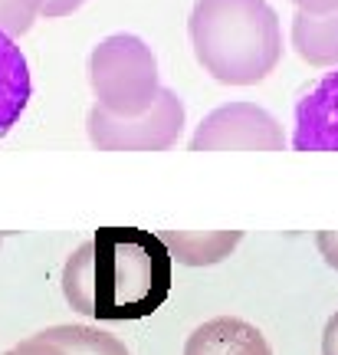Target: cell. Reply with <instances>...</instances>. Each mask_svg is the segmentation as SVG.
Segmentation results:
<instances>
[{"instance_id":"1","label":"cell","mask_w":338,"mask_h":355,"mask_svg":"<svg viewBox=\"0 0 338 355\" xmlns=\"http://www.w3.org/2000/svg\"><path fill=\"white\" fill-rule=\"evenodd\" d=\"M171 257L161 237L138 227H99L63 263V296L99 322L158 313L171 296Z\"/></svg>"},{"instance_id":"2","label":"cell","mask_w":338,"mask_h":355,"mask_svg":"<svg viewBox=\"0 0 338 355\" xmlns=\"http://www.w3.org/2000/svg\"><path fill=\"white\" fill-rule=\"evenodd\" d=\"M190 46L224 86H256L283 60V26L266 0H194Z\"/></svg>"},{"instance_id":"3","label":"cell","mask_w":338,"mask_h":355,"mask_svg":"<svg viewBox=\"0 0 338 355\" xmlns=\"http://www.w3.org/2000/svg\"><path fill=\"white\" fill-rule=\"evenodd\" d=\"M89 86L102 112L122 119L148 112L161 92L158 56L135 33H112L89 53Z\"/></svg>"},{"instance_id":"4","label":"cell","mask_w":338,"mask_h":355,"mask_svg":"<svg viewBox=\"0 0 338 355\" xmlns=\"http://www.w3.org/2000/svg\"><path fill=\"white\" fill-rule=\"evenodd\" d=\"M188 112L175 89L161 86L158 99L148 112L122 119V115L102 112L92 105L86 115V135L99 152H168L177 145L184 132Z\"/></svg>"},{"instance_id":"5","label":"cell","mask_w":338,"mask_h":355,"mask_svg":"<svg viewBox=\"0 0 338 355\" xmlns=\"http://www.w3.org/2000/svg\"><path fill=\"white\" fill-rule=\"evenodd\" d=\"M190 152H283L289 141L273 112L256 102H226L201 119Z\"/></svg>"},{"instance_id":"6","label":"cell","mask_w":338,"mask_h":355,"mask_svg":"<svg viewBox=\"0 0 338 355\" xmlns=\"http://www.w3.org/2000/svg\"><path fill=\"white\" fill-rule=\"evenodd\" d=\"M296 152H338V69L315 83L296 105Z\"/></svg>"},{"instance_id":"7","label":"cell","mask_w":338,"mask_h":355,"mask_svg":"<svg viewBox=\"0 0 338 355\" xmlns=\"http://www.w3.org/2000/svg\"><path fill=\"white\" fill-rule=\"evenodd\" d=\"M184 355H273V349L253 322L237 316H217L190 332Z\"/></svg>"},{"instance_id":"8","label":"cell","mask_w":338,"mask_h":355,"mask_svg":"<svg viewBox=\"0 0 338 355\" xmlns=\"http://www.w3.org/2000/svg\"><path fill=\"white\" fill-rule=\"evenodd\" d=\"M161 243L181 266H213L243 243V230H164Z\"/></svg>"},{"instance_id":"9","label":"cell","mask_w":338,"mask_h":355,"mask_svg":"<svg viewBox=\"0 0 338 355\" xmlns=\"http://www.w3.org/2000/svg\"><path fill=\"white\" fill-rule=\"evenodd\" d=\"M30 92H33V83H30L26 56L7 33H0V139L26 112Z\"/></svg>"},{"instance_id":"10","label":"cell","mask_w":338,"mask_h":355,"mask_svg":"<svg viewBox=\"0 0 338 355\" xmlns=\"http://www.w3.org/2000/svg\"><path fill=\"white\" fill-rule=\"evenodd\" d=\"M289 40L302 63L319 66V69L338 66V10L326 13V17L296 13Z\"/></svg>"},{"instance_id":"11","label":"cell","mask_w":338,"mask_h":355,"mask_svg":"<svg viewBox=\"0 0 338 355\" xmlns=\"http://www.w3.org/2000/svg\"><path fill=\"white\" fill-rule=\"evenodd\" d=\"M37 336L53 343L63 355H132L122 339L92 326H50Z\"/></svg>"},{"instance_id":"12","label":"cell","mask_w":338,"mask_h":355,"mask_svg":"<svg viewBox=\"0 0 338 355\" xmlns=\"http://www.w3.org/2000/svg\"><path fill=\"white\" fill-rule=\"evenodd\" d=\"M43 0H0V33L7 37H24L37 24Z\"/></svg>"},{"instance_id":"13","label":"cell","mask_w":338,"mask_h":355,"mask_svg":"<svg viewBox=\"0 0 338 355\" xmlns=\"http://www.w3.org/2000/svg\"><path fill=\"white\" fill-rule=\"evenodd\" d=\"M315 247H319L322 260L338 273V230H319L315 234Z\"/></svg>"},{"instance_id":"14","label":"cell","mask_w":338,"mask_h":355,"mask_svg":"<svg viewBox=\"0 0 338 355\" xmlns=\"http://www.w3.org/2000/svg\"><path fill=\"white\" fill-rule=\"evenodd\" d=\"M3 355H63V352H60L53 343H46V339L33 336V339H24L20 345H13L10 352H3Z\"/></svg>"},{"instance_id":"15","label":"cell","mask_w":338,"mask_h":355,"mask_svg":"<svg viewBox=\"0 0 338 355\" xmlns=\"http://www.w3.org/2000/svg\"><path fill=\"white\" fill-rule=\"evenodd\" d=\"M82 3H86V0H43L39 17H50V20H56V17H69V13H75Z\"/></svg>"},{"instance_id":"16","label":"cell","mask_w":338,"mask_h":355,"mask_svg":"<svg viewBox=\"0 0 338 355\" xmlns=\"http://www.w3.org/2000/svg\"><path fill=\"white\" fill-rule=\"evenodd\" d=\"M289 3H296L299 13H309V17H326L338 10V0H289Z\"/></svg>"},{"instance_id":"17","label":"cell","mask_w":338,"mask_h":355,"mask_svg":"<svg viewBox=\"0 0 338 355\" xmlns=\"http://www.w3.org/2000/svg\"><path fill=\"white\" fill-rule=\"evenodd\" d=\"M322 355H338V309L328 316L326 332H322Z\"/></svg>"},{"instance_id":"18","label":"cell","mask_w":338,"mask_h":355,"mask_svg":"<svg viewBox=\"0 0 338 355\" xmlns=\"http://www.w3.org/2000/svg\"><path fill=\"white\" fill-rule=\"evenodd\" d=\"M0 243H3V234H0Z\"/></svg>"}]
</instances>
